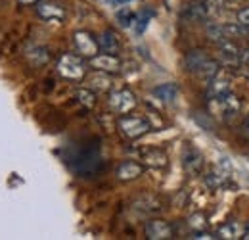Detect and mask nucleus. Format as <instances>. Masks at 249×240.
I'll return each mask as SVG.
<instances>
[{
	"instance_id": "nucleus-1",
	"label": "nucleus",
	"mask_w": 249,
	"mask_h": 240,
	"mask_svg": "<svg viewBox=\"0 0 249 240\" xmlns=\"http://www.w3.org/2000/svg\"><path fill=\"white\" fill-rule=\"evenodd\" d=\"M102 165V158H100V142L94 139L90 142H87L85 146H81L75 152L73 160H71V167L81 175V177H92L94 173L100 169Z\"/></svg>"
},
{
	"instance_id": "nucleus-2",
	"label": "nucleus",
	"mask_w": 249,
	"mask_h": 240,
	"mask_svg": "<svg viewBox=\"0 0 249 240\" xmlns=\"http://www.w3.org/2000/svg\"><path fill=\"white\" fill-rule=\"evenodd\" d=\"M207 100H209V114L222 121L236 118L240 114V110H242V100L232 90L222 94V96L207 98Z\"/></svg>"
},
{
	"instance_id": "nucleus-3",
	"label": "nucleus",
	"mask_w": 249,
	"mask_h": 240,
	"mask_svg": "<svg viewBox=\"0 0 249 240\" xmlns=\"http://www.w3.org/2000/svg\"><path fill=\"white\" fill-rule=\"evenodd\" d=\"M248 31L246 27H242V25H238V23H209L207 25V39L211 40V42H236V40H240V39H244L246 35H248Z\"/></svg>"
},
{
	"instance_id": "nucleus-4",
	"label": "nucleus",
	"mask_w": 249,
	"mask_h": 240,
	"mask_svg": "<svg viewBox=\"0 0 249 240\" xmlns=\"http://www.w3.org/2000/svg\"><path fill=\"white\" fill-rule=\"evenodd\" d=\"M58 73L67 81H83L87 77V63L81 54H63L58 60Z\"/></svg>"
},
{
	"instance_id": "nucleus-5",
	"label": "nucleus",
	"mask_w": 249,
	"mask_h": 240,
	"mask_svg": "<svg viewBox=\"0 0 249 240\" xmlns=\"http://www.w3.org/2000/svg\"><path fill=\"white\" fill-rule=\"evenodd\" d=\"M117 127L123 133L124 139L136 140V139L144 137L152 129V123L148 120H144V118H138V116H121L119 121H117Z\"/></svg>"
},
{
	"instance_id": "nucleus-6",
	"label": "nucleus",
	"mask_w": 249,
	"mask_h": 240,
	"mask_svg": "<svg viewBox=\"0 0 249 240\" xmlns=\"http://www.w3.org/2000/svg\"><path fill=\"white\" fill-rule=\"evenodd\" d=\"M109 108L115 112V114H128V112H132L134 108H136V96H134V92L128 89H119V90H113L111 94H109Z\"/></svg>"
},
{
	"instance_id": "nucleus-7",
	"label": "nucleus",
	"mask_w": 249,
	"mask_h": 240,
	"mask_svg": "<svg viewBox=\"0 0 249 240\" xmlns=\"http://www.w3.org/2000/svg\"><path fill=\"white\" fill-rule=\"evenodd\" d=\"M73 42H75V48L77 52L83 56V58H94L98 52H100V44H98V39L94 37L92 33L89 31H77L73 35Z\"/></svg>"
},
{
	"instance_id": "nucleus-8",
	"label": "nucleus",
	"mask_w": 249,
	"mask_h": 240,
	"mask_svg": "<svg viewBox=\"0 0 249 240\" xmlns=\"http://www.w3.org/2000/svg\"><path fill=\"white\" fill-rule=\"evenodd\" d=\"M230 175H232V165H230L228 158H220L217 167L205 175V184H207L211 190H217V188L224 186V184L228 182Z\"/></svg>"
},
{
	"instance_id": "nucleus-9",
	"label": "nucleus",
	"mask_w": 249,
	"mask_h": 240,
	"mask_svg": "<svg viewBox=\"0 0 249 240\" xmlns=\"http://www.w3.org/2000/svg\"><path fill=\"white\" fill-rule=\"evenodd\" d=\"M203 163L205 161H203L201 152L192 144H184V148H182V167H184L188 175H192V177L199 175L203 171Z\"/></svg>"
},
{
	"instance_id": "nucleus-10",
	"label": "nucleus",
	"mask_w": 249,
	"mask_h": 240,
	"mask_svg": "<svg viewBox=\"0 0 249 240\" xmlns=\"http://www.w3.org/2000/svg\"><path fill=\"white\" fill-rule=\"evenodd\" d=\"M36 14L44 21H63L67 12H65V8H63L60 2L40 0V2H36Z\"/></svg>"
},
{
	"instance_id": "nucleus-11",
	"label": "nucleus",
	"mask_w": 249,
	"mask_h": 240,
	"mask_svg": "<svg viewBox=\"0 0 249 240\" xmlns=\"http://www.w3.org/2000/svg\"><path fill=\"white\" fill-rule=\"evenodd\" d=\"M146 231V239L150 240H169L175 239V227L167 221H161V219H152L146 223L144 227Z\"/></svg>"
},
{
	"instance_id": "nucleus-12",
	"label": "nucleus",
	"mask_w": 249,
	"mask_h": 240,
	"mask_svg": "<svg viewBox=\"0 0 249 240\" xmlns=\"http://www.w3.org/2000/svg\"><path fill=\"white\" fill-rule=\"evenodd\" d=\"M90 67L96 71H104V73H119L121 71V60L117 58V54H96L90 58Z\"/></svg>"
},
{
	"instance_id": "nucleus-13",
	"label": "nucleus",
	"mask_w": 249,
	"mask_h": 240,
	"mask_svg": "<svg viewBox=\"0 0 249 240\" xmlns=\"http://www.w3.org/2000/svg\"><path fill=\"white\" fill-rule=\"evenodd\" d=\"M115 175H117V179L121 180V182L134 180V179H138L140 175H144V165H142V163H138V161L126 160V161H123V163L117 167Z\"/></svg>"
},
{
	"instance_id": "nucleus-14",
	"label": "nucleus",
	"mask_w": 249,
	"mask_h": 240,
	"mask_svg": "<svg viewBox=\"0 0 249 240\" xmlns=\"http://www.w3.org/2000/svg\"><path fill=\"white\" fill-rule=\"evenodd\" d=\"M242 48L236 46V42H220L218 44V56L224 65H242Z\"/></svg>"
},
{
	"instance_id": "nucleus-15",
	"label": "nucleus",
	"mask_w": 249,
	"mask_h": 240,
	"mask_svg": "<svg viewBox=\"0 0 249 240\" xmlns=\"http://www.w3.org/2000/svg\"><path fill=\"white\" fill-rule=\"evenodd\" d=\"M230 90H232V81L226 75H222L220 71H218L211 81H207V98L222 96V94H226Z\"/></svg>"
},
{
	"instance_id": "nucleus-16",
	"label": "nucleus",
	"mask_w": 249,
	"mask_h": 240,
	"mask_svg": "<svg viewBox=\"0 0 249 240\" xmlns=\"http://www.w3.org/2000/svg\"><path fill=\"white\" fill-rule=\"evenodd\" d=\"M140 156H142L144 163H146L148 167H154V169H163V167H167V163H169L167 154L161 150V148H146V150H142Z\"/></svg>"
},
{
	"instance_id": "nucleus-17",
	"label": "nucleus",
	"mask_w": 249,
	"mask_h": 240,
	"mask_svg": "<svg viewBox=\"0 0 249 240\" xmlns=\"http://www.w3.org/2000/svg\"><path fill=\"white\" fill-rule=\"evenodd\" d=\"M98 44H100V52H106V54H119L121 50V40L111 29L104 31L98 37Z\"/></svg>"
},
{
	"instance_id": "nucleus-18",
	"label": "nucleus",
	"mask_w": 249,
	"mask_h": 240,
	"mask_svg": "<svg viewBox=\"0 0 249 240\" xmlns=\"http://www.w3.org/2000/svg\"><path fill=\"white\" fill-rule=\"evenodd\" d=\"M244 227L238 223V221H228V223H224L220 229H218L217 233V239H224V240H238L244 237Z\"/></svg>"
},
{
	"instance_id": "nucleus-19",
	"label": "nucleus",
	"mask_w": 249,
	"mask_h": 240,
	"mask_svg": "<svg viewBox=\"0 0 249 240\" xmlns=\"http://www.w3.org/2000/svg\"><path fill=\"white\" fill-rule=\"evenodd\" d=\"M182 16H184V20H188V21H205V20H209L203 2H192V4H188L186 8H184V12H182Z\"/></svg>"
},
{
	"instance_id": "nucleus-20",
	"label": "nucleus",
	"mask_w": 249,
	"mask_h": 240,
	"mask_svg": "<svg viewBox=\"0 0 249 240\" xmlns=\"http://www.w3.org/2000/svg\"><path fill=\"white\" fill-rule=\"evenodd\" d=\"M134 210H138L142 215H156L161 211V202L154 196H144L134 202Z\"/></svg>"
},
{
	"instance_id": "nucleus-21",
	"label": "nucleus",
	"mask_w": 249,
	"mask_h": 240,
	"mask_svg": "<svg viewBox=\"0 0 249 240\" xmlns=\"http://www.w3.org/2000/svg\"><path fill=\"white\" fill-rule=\"evenodd\" d=\"M25 58H27V61H29L31 65L40 67V65L48 63L50 54H48V50H46L44 46H29V48L25 50Z\"/></svg>"
},
{
	"instance_id": "nucleus-22",
	"label": "nucleus",
	"mask_w": 249,
	"mask_h": 240,
	"mask_svg": "<svg viewBox=\"0 0 249 240\" xmlns=\"http://www.w3.org/2000/svg\"><path fill=\"white\" fill-rule=\"evenodd\" d=\"M89 89H92L94 92H107V90L111 89L109 73L96 71L94 75H90V77H89Z\"/></svg>"
},
{
	"instance_id": "nucleus-23",
	"label": "nucleus",
	"mask_w": 249,
	"mask_h": 240,
	"mask_svg": "<svg viewBox=\"0 0 249 240\" xmlns=\"http://www.w3.org/2000/svg\"><path fill=\"white\" fill-rule=\"evenodd\" d=\"M218 71H220L218 61H215L213 58H207V60L203 61V63L194 71V75H196V77H199V79H203V81H211Z\"/></svg>"
},
{
	"instance_id": "nucleus-24",
	"label": "nucleus",
	"mask_w": 249,
	"mask_h": 240,
	"mask_svg": "<svg viewBox=\"0 0 249 240\" xmlns=\"http://www.w3.org/2000/svg\"><path fill=\"white\" fill-rule=\"evenodd\" d=\"M154 96L159 98L161 102H165V104H171V102H175V100H177V96H178V87H177L175 83L159 85V87L154 89Z\"/></svg>"
},
{
	"instance_id": "nucleus-25",
	"label": "nucleus",
	"mask_w": 249,
	"mask_h": 240,
	"mask_svg": "<svg viewBox=\"0 0 249 240\" xmlns=\"http://www.w3.org/2000/svg\"><path fill=\"white\" fill-rule=\"evenodd\" d=\"M207 58H209V56H207L203 50H190L186 54V58H184V65H186V69L190 73H194Z\"/></svg>"
},
{
	"instance_id": "nucleus-26",
	"label": "nucleus",
	"mask_w": 249,
	"mask_h": 240,
	"mask_svg": "<svg viewBox=\"0 0 249 240\" xmlns=\"http://www.w3.org/2000/svg\"><path fill=\"white\" fill-rule=\"evenodd\" d=\"M156 16V12L154 10H150V8H146V10H142L140 14H136V20H134V31L138 33V35H142L146 27L150 25V21H152V18Z\"/></svg>"
},
{
	"instance_id": "nucleus-27",
	"label": "nucleus",
	"mask_w": 249,
	"mask_h": 240,
	"mask_svg": "<svg viewBox=\"0 0 249 240\" xmlns=\"http://www.w3.org/2000/svg\"><path fill=\"white\" fill-rule=\"evenodd\" d=\"M188 227H190L194 233L205 231V229H207V217H205L203 213H194V215L188 219Z\"/></svg>"
},
{
	"instance_id": "nucleus-28",
	"label": "nucleus",
	"mask_w": 249,
	"mask_h": 240,
	"mask_svg": "<svg viewBox=\"0 0 249 240\" xmlns=\"http://www.w3.org/2000/svg\"><path fill=\"white\" fill-rule=\"evenodd\" d=\"M134 20H136V14L132 10H128V8H123V10L117 12V21H119V25L124 27V29L132 27L134 25Z\"/></svg>"
},
{
	"instance_id": "nucleus-29",
	"label": "nucleus",
	"mask_w": 249,
	"mask_h": 240,
	"mask_svg": "<svg viewBox=\"0 0 249 240\" xmlns=\"http://www.w3.org/2000/svg\"><path fill=\"white\" fill-rule=\"evenodd\" d=\"M77 100H79L85 108H94V104H96V92H94L92 89L77 90Z\"/></svg>"
},
{
	"instance_id": "nucleus-30",
	"label": "nucleus",
	"mask_w": 249,
	"mask_h": 240,
	"mask_svg": "<svg viewBox=\"0 0 249 240\" xmlns=\"http://www.w3.org/2000/svg\"><path fill=\"white\" fill-rule=\"evenodd\" d=\"M236 21H238V25L249 29V8H242V10L236 14Z\"/></svg>"
},
{
	"instance_id": "nucleus-31",
	"label": "nucleus",
	"mask_w": 249,
	"mask_h": 240,
	"mask_svg": "<svg viewBox=\"0 0 249 240\" xmlns=\"http://www.w3.org/2000/svg\"><path fill=\"white\" fill-rule=\"evenodd\" d=\"M240 58H242V63H244L246 67H249V48H242Z\"/></svg>"
},
{
	"instance_id": "nucleus-32",
	"label": "nucleus",
	"mask_w": 249,
	"mask_h": 240,
	"mask_svg": "<svg viewBox=\"0 0 249 240\" xmlns=\"http://www.w3.org/2000/svg\"><path fill=\"white\" fill-rule=\"evenodd\" d=\"M106 2H107L109 6H115V8H117V6H124V4H128V2H132V0H106Z\"/></svg>"
},
{
	"instance_id": "nucleus-33",
	"label": "nucleus",
	"mask_w": 249,
	"mask_h": 240,
	"mask_svg": "<svg viewBox=\"0 0 249 240\" xmlns=\"http://www.w3.org/2000/svg\"><path fill=\"white\" fill-rule=\"evenodd\" d=\"M21 6H31V4H36V2H40V0H18Z\"/></svg>"
},
{
	"instance_id": "nucleus-34",
	"label": "nucleus",
	"mask_w": 249,
	"mask_h": 240,
	"mask_svg": "<svg viewBox=\"0 0 249 240\" xmlns=\"http://www.w3.org/2000/svg\"><path fill=\"white\" fill-rule=\"evenodd\" d=\"M244 133L249 137V116L246 118V121H244Z\"/></svg>"
},
{
	"instance_id": "nucleus-35",
	"label": "nucleus",
	"mask_w": 249,
	"mask_h": 240,
	"mask_svg": "<svg viewBox=\"0 0 249 240\" xmlns=\"http://www.w3.org/2000/svg\"><path fill=\"white\" fill-rule=\"evenodd\" d=\"M242 239L249 240V223H248V227H246V231H244V237H242Z\"/></svg>"
},
{
	"instance_id": "nucleus-36",
	"label": "nucleus",
	"mask_w": 249,
	"mask_h": 240,
	"mask_svg": "<svg viewBox=\"0 0 249 240\" xmlns=\"http://www.w3.org/2000/svg\"><path fill=\"white\" fill-rule=\"evenodd\" d=\"M234 2H244V0H234Z\"/></svg>"
}]
</instances>
